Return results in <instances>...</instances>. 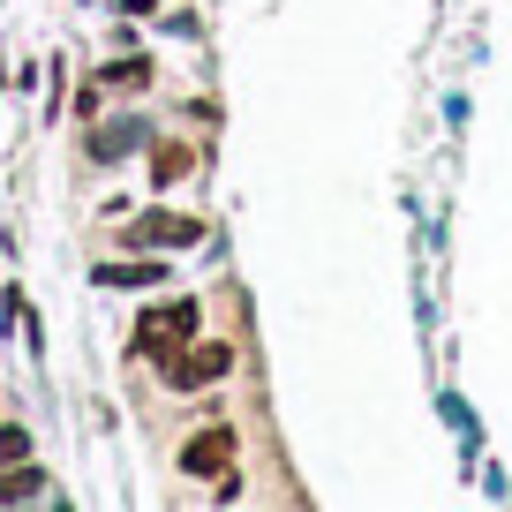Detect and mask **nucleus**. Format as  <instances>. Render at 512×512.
I'll return each instance as SVG.
<instances>
[{
  "label": "nucleus",
  "instance_id": "nucleus-1",
  "mask_svg": "<svg viewBox=\"0 0 512 512\" xmlns=\"http://www.w3.org/2000/svg\"><path fill=\"white\" fill-rule=\"evenodd\" d=\"M189 339H196V302H166V309H144V317H136V339H128V347L166 362V354L189 347Z\"/></svg>",
  "mask_w": 512,
  "mask_h": 512
},
{
  "label": "nucleus",
  "instance_id": "nucleus-2",
  "mask_svg": "<svg viewBox=\"0 0 512 512\" xmlns=\"http://www.w3.org/2000/svg\"><path fill=\"white\" fill-rule=\"evenodd\" d=\"M226 369H234V347H219V339H204V347H196V339H189V347H174V354L159 362V377L174 384V392H196V384H219Z\"/></svg>",
  "mask_w": 512,
  "mask_h": 512
},
{
  "label": "nucleus",
  "instance_id": "nucleus-3",
  "mask_svg": "<svg viewBox=\"0 0 512 512\" xmlns=\"http://www.w3.org/2000/svg\"><path fill=\"white\" fill-rule=\"evenodd\" d=\"M121 241H128V249H196V241H204V219H181V211H144Z\"/></svg>",
  "mask_w": 512,
  "mask_h": 512
},
{
  "label": "nucleus",
  "instance_id": "nucleus-4",
  "mask_svg": "<svg viewBox=\"0 0 512 512\" xmlns=\"http://www.w3.org/2000/svg\"><path fill=\"white\" fill-rule=\"evenodd\" d=\"M181 475L226 482V475H234V430H226V422H211L204 437H189V445H181Z\"/></svg>",
  "mask_w": 512,
  "mask_h": 512
},
{
  "label": "nucleus",
  "instance_id": "nucleus-5",
  "mask_svg": "<svg viewBox=\"0 0 512 512\" xmlns=\"http://www.w3.org/2000/svg\"><path fill=\"white\" fill-rule=\"evenodd\" d=\"M189 174H196L189 144H159V151H151V181H159V189H174V181H189Z\"/></svg>",
  "mask_w": 512,
  "mask_h": 512
},
{
  "label": "nucleus",
  "instance_id": "nucleus-6",
  "mask_svg": "<svg viewBox=\"0 0 512 512\" xmlns=\"http://www.w3.org/2000/svg\"><path fill=\"white\" fill-rule=\"evenodd\" d=\"M159 264H144V256H136V264H98V287H159Z\"/></svg>",
  "mask_w": 512,
  "mask_h": 512
},
{
  "label": "nucleus",
  "instance_id": "nucleus-7",
  "mask_svg": "<svg viewBox=\"0 0 512 512\" xmlns=\"http://www.w3.org/2000/svg\"><path fill=\"white\" fill-rule=\"evenodd\" d=\"M38 490H46V475L23 467V460H16V475H0V505H23V497H38Z\"/></svg>",
  "mask_w": 512,
  "mask_h": 512
},
{
  "label": "nucleus",
  "instance_id": "nucleus-8",
  "mask_svg": "<svg viewBox=\"0 0 512 512\" xmlns=\"http://www.w3.org/2000/svg\"><path fill=\"white\" fill-rule=\"evenodd\" d=\"M106 83H121V91H144V83H151V61H144V53H136V61H113Z\"/></svg>",
  "mask_w": 512,
  "mask_h": 512
},
{
  "label": "nucleus",
  "instance_id": "nucleus-9",
  "mask_svg": "<svg viewBox=\"0 0 512 512\" xmlns=\"http://www.w3.org/2000/svg\"><path fill=\"white\" fill-rule=\"evenodd\" d=\"M23 452H31V437H23V422H0V467H16Z\"/></svg>",
  "mask_w": 512,
  "mask_h": 512
}]
</instances>
